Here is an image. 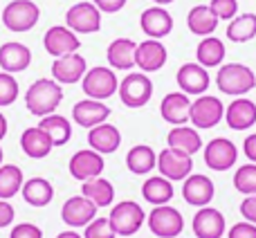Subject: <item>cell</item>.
<instances>
[{"label": "cell", "mask_w": 256, "mask_h": 238, "mask_svg": "<svg viewBox=\"0 0 256 238\" xmlns=\"http://www.w3.org/2000/svg\"><path fill=\"white\" fill-rule=\"evenodd\" d=\"M63 102V88L54 79H38L27 88L25 106L34 117H48L56 112Z\"/></svg>", "instance_id": "cell-1"}, {"label": "cell", "mask_w": 256, "mask_h": 238, "mask_svg": "<svg viewBox=\"0 0 256 238\" xmlns=\"http://www.w3.org/2000/svg\"><path fill=\"white\" fill-rule=\"evenodd\" d=\"M216 86L222 94L243 97L256 88V74L252 68L243 66V63H225V66L218 68Z\"/></svg>", "instance_id": "cell-2"}, {"label": "cell", "mask_w": 256, "mask_h": 238, "mask_svg": "<svg viewBox=\"0 0 256 238\" xmlns=\"http://www.w3.org/2000/svg\"><path fill=\"white\" fill-rule=\"evenodd\" d=\"M40 9L34 0H12L2 9V25L14 34H22L36 27Z\"/></svg>", "instance_id": "cell-3"}, {"label": "cell", "mask_w": 256, "mask_h": 238, "mask_svg": "<svg viewBox=\"0 0 256 238\" xmlns=\"http://www.w3.org/2000/svg\"><path fill=\"white\" fill-rule=\"evenodd\" d=\"M81 88H84V94L88 99L106 102L112 94H117V90H120V79H117L115 70L97 66L86 72V76L81 79Z\"/></svg>", "instance_id": "cell-4"}, {"label": "cell", "mask_w": 256, "mask_h": 238, "mask_svg": "<svg viewBox=\"0 0 256 238\" xmlns=\"http://www.w3.org/2000/svg\"><path fill=\"white\" fill-rule=\"evenodd\" d=\"M108 220H110L117 236H135L146 222V214L135 200H124L110 209Z\"/></svg>", "instance_id": "cell-5"}, {"label": "cell", "mask_w": 256, "mask_h": 238, "mask_svg": "<svg viewBox=\"0 0 256 238\" xmlns=\"http://www.w3.org/2000/svg\"><path fill=\"white\" fill-rule=\"evenodd\" d=\"M117 94H120L122 104L126 108H142L153 97V81L144 72H128L124 79L120 81Z\"/></svg>", "instance_id": "cell-6"}, {"label": "cell", "mask_w": 256, "mask_h": 238, "mask_svg": "<svg viewBox=\"0 0 256 238\" xmlns=\"http://www.w3.org/2000/svg\"><path fill=\"white\" fill-rule=\"evenodd\" d=\"M146 225L150 234L158 238H176L184 230V218L171 204H160V207H153V212L146 216Z\"/></svg>", "instance_id": "cell-7"}, {"label": "cell", "mask_w": 256, "mask_h": 238, "mask_svg": "<svg viewBox=\"0 0 256 238\" xmlns=\"http://www.w3.org/2000/svg\"><path fill=\"white\" fill-rule=\"evenodd\" d=\"M225 119V104L214 94H200L196 102H191V115L189 122L198 130H209L218 126Z\"/></svg>", "instance_id": "cell-8"}, {"label": "cell", "mask_w": 256, "mask_h": 238, "mask_svg": "<svg viewBox=\"0 0 256 238\" xmlns=\"http://www.w3.org/2000/svg\"><path fill=\"white\" fill-rule=\"evenodd\" d=\"M66 25L74 34H94L102 30V12L94 2H76L66 12Z\"/></svg>", "instance_id": "cell-9"}, {"label": "cell", "mask_w": 256, "mask_h": 238, "mask_svg": "<svg viewBox=\"0 0 256 238\" xmlns=\"http://www.w3.org/2000/svg\"><path fill=\"white\" fill-rule=\"evenodd\" d=\"M202 158L212 171H230L232 166H236L238 160V148L232 140L227 137H216V140L207 142L202 148Z\"/></svg>", "instance_id": "cell-10"}, {"label": "cell", "mask_w": 256, "mask_h": 238, "mask_svg": "<svg viewBox=\"0 0 256 238\" xmlns=\"http://www.w3.org/2000/svg\"><path fill=\"white\" fill-rule=\"evenodd\" d=\"M158 168L160 176H164L171 182H184L194 171V160L191 155L182 153L176 148H164L162 153H158Z\"/></svg>", "instance_id": "cell-11"}, {"label": "cell", "mask_w": 256, "mask_h": 238, "mask_svg": "<svg viewBox=\"0 0 256 238\" xmlns=\"http://www.w3.org/2000/svg\"><path fill=\"white\" fill-rule=\"evenodd\" d=\"M97 204L92 200H88L86 196H72L63 202L61 207V220L66 222L70 230H76V227H86L97 218Z\"/></svg>", "instance_id": "cell-12"}, {"label": "cell", "mask_w": 256, "mask_h": 238, "mask_svg": "<svg viewBox=\"0 0 256 238\" xmlns=\"http://www.w3.org/2000/svg\"><path fill=\"white\" fill-rule=\"evenodd\" d=\"M43 48L50 56L58 58V56H66V54L76 52V50L81 48V40L68 25H54L45 32Z\"/></svg>", "instance_id": "cell-13"}, {"label": "cell", "mask_w": 256, "mask_h": 238, "mask_svg": "<svg viewBox=\"0 0 256 238\" xmlns=\"http://www.w3.org/2000/svg\"><path fill=\"white\" fill-rule=\"evenodd\" d=\"M86 72H88V63H86V58L81 56L79 52L58 56V58H54V63H52V79L61 86L79 84L86 76Z\"/></svg>", "instance_id": "cell-14"}, {"label": "cell", "mask_w": 256, "mask_h": 238, "mask_svg": "<svg viewBox=\"0 0 256 238\" xmlns=\"http://www.w3.org/2000/svg\"><path fill=\"white\" fill-rule=\"evenodd\" d=\"M70 176L79 182H86L90 178H99L106 168V162H104V155L97 153L92 148H84L76 150L74 155L70 158Z\"/></svg>", "instance_id": "cell-15"}, {"label": "cell", "mask_w": 256, "mask_h": 238, "mask_svg": "<svg viewBox=\"0 0 256 238\" xmlns=\"http://www.w3.org/2000/svg\"><path fill=\"white\" fill-rule=\"evenodd\" d=\"M176 81L180 86V92L184 94H204L209 90V84H212V76H209L207 68H202L200 63H184L180 66L176 74Z\"/></svg>", "instance_id": "cell-16"}, {"label": "cell", "mask_w": 256, "mask_h": 238, "mask_svg": "<svg viewBox=\"0 0 256 238\" xmlns=\"http://www.w3.org/2000/svg\"><path fill=\"white\" fill-rule=\"evenodd\" d=\"M214 194H216V189H214L212 178L202 176V173H191L182 184V198L191 207H209V202L214 200Z\"/></svg>", "instance_id": "cell-17"}, {"label": "cell", "mask_w": 256, "mask_h": 238, "mask_svg": "<svg viewBox=\"0 0 256 238\" xmlns=\"http://www.w3.org/2000/svg\"><path fill=\"white\" fill-rule=\"evenodd\" d=\"M196 238H222L227 230L225 216L214 207H200L191 220Z\"/></svg>", "instance_id": "cell-18"}, {"label": "cell", "mask_w": 256, "mask_h": 238, "mask_svg": "<svg viewBox=\"0 0 256 238\" xmlns=\"http://www.w3.org/2000/svg\"><path fill=\"white\" fill-rule=\"evenodd\" d=\"M166 58H168V54H166V48H164L162 40L148 38V40H144V43H137L135 66L140 68L144 74L162 70L164 63H166Z\"/></svg>", "instance_id": "cell-19"}, {"label": "cell", "mask_w": 256, "mask_h": 238, "mask_svg": "<svg viewBox=\"0 0 256 238\" xmlns=\"http://www.w3.org/2000/svg\"><path fill=\"white\" fill-rule=\"evenodd\" d=\"M140 27H142V32H144L148 38L162 40L173 32V16L164 7L155 4V7H148V9L142 12Z\"/></svg>", "instance_id": "cell-20"}, {"label": "cell", "mask_w": 256, "mask_h": 238, "mask_svg": "<svg viewBox=\"0 0 256 238\" xmlns=\"http://www.w3.org/2000/svg\"><path fill=\"white\" fill-rule=\"evenodd\" d=\"M110 117V106H106L104 102H97V99H81L72 106V119L74 124H79L81 128H94L99 124H104Z\"/></svg>", "instance_id": "cell-21"}, {"label": "cell", "mask_w": 256, "mask_h": 238, "mask_svg": "<svg viewBox=\"0 0 256 238\" xmlns=\"http://www.w3.org/2000/svg\"><path fill=\"white\" fill-rule=\"evenodd\" d=\"M32 66V50L27 45L18 43V40H9V43L0 45V68L2 72L16 74V72H25Z\"/></svg>", "instance_id": "cell-22"}, {"label": "cell", "mask_w": 256, "mask_h": 238, "mask_svg": "<svg viewBox=\"0 0 256 238\" xmlns=\"http://www.w3.org/2000/svg\"><path fill=\"white\" fill-rule=\"evenodd\" d=\"M160 115L173 126H184L191 115V99L184 92H168L160 104Z\"/></svg>", "instance_id": "cell-23"}, {"label": "cell", "mask_w": 256, "mask_h": 238, "mask_svg": "<svg viewBox=\"0 0 256 238\" xmlns=\"http://www.w3.org/2000/svg\"><path fill=\"white\" fill-rule=\"evenodd\" d=\"M225 122L232 130H248L256 124V104L248 97H236L225 108Z\"/></svg>", "instance_id": "cell-24"}, {"label": "cell", "mask_w": 256, "mask_h": 238, "mask_svg": "<svg viewBox=\"0 0 256 238\" xmlns=\"http://www.w3.org/2000/svg\"><path fill=\"white\" fill-rule=\"evenodd\" d=\"M88 144H90V148L97 150V153L110 155L122 146V132L117 126L104 122L88 130Z\"/></svg>", "instance_id": "cell-25"}, {"label": "cell", "mask_w": 256, "mask_h": 238, "mask_svg": "<svg viewBox=\"0 0 256 238\" xmlns=\"http://www.w3.org/2000/svg\"><path fill=\"white\" fill-rule=\"evenodd\" d=\"M20 148H22V153H25L27 158L43 160V158H48V155L52 153L54 144H52V140L48 137V132H45L40 126H30V128H25L22 135H20Z\"/></svg>", "instance_id": "cell-26"}, {"label": "cell", "mask_w": 256, "mask_h": 238, "mask_svg": "<svg viewBox=\"0 0 256 238\" xmlns=\"http://www.w3.org/2000/svg\"><path fill=\"white\" fill-rule=\"evenodd\" d=\"M166 144L168 148H176V150H182V153L191 155L194 158L200 148H202V140H200V132L198 128L194 126H173L166 135Z\"/></svg>", "instance_id": "cell-27"}, {"label": "cell", "mask_w": 256, "mask_h": 238, "mask_svg": "<svg viewBox=\"0 0 256 238\" xmlns=\"http://www.w3.org/2000/svg\"><path fill=\"white\" fill-rule=\"evenodd\" d=\"M137 43L132 38H115L106 50V58L112 70H132L135 68Z\"/></svg>", "instance_id": "cell-28"}, {"label": "cell", "mask_w": 256, "mask_h": 238, "mask_svg": "<svg viewBox=\"0 0 256 238\" xmlns=\"http://www.w3.org/2000/svg\"><path fill=\"white\" fill-rule=\"evenodd\" d=\"M186 27L196 36H212L218 27V16L212 12L209 4H196L186 14Z\"/></svg>", "instance_id": "cell-29"}, {"label": "cell", "mask_w": 256, "mask_h": 238, "mask_svg": "<svg viewBox=\"0 0 256 238\" xmlns=\"http://www.w3.org/2000/svg\"><path fill=\"white\" fill-rule=\"evenodd\" d=\"M142 196L153 207H160V204L171 202L173 196H176V189H173V182L166 180L164 176H153L146 178V182L142 184Z\"/></svg>", "instance_id": "cell-30"}, {"label": "cell", "mask_w": 256, "mask_h": 238, "mask_svg": "<svg viewBox=\"0 0 256 238\" xmlns=\"http://www.w3.org/2000/svg\"><path fill=\"white\" fill-rule=\"evenodd\" d=\"M20 194H22V200H25L27 204L40 209V207H48V204L52 202L54 186H52V182L45 180V178H30V180H25Z\"/></svg>", "instance_id": "cell-31"}, {"label": "cell", "mask_w": 256, "mask_h": 238, "mask_svg": "<svg viewBox=\"0 0 256 238\" xmlns=\"http://www.w3.org/2000/svg\"><path fill=\"white\" fill-rule=\"evenodd\" d=\"M126 166L135 176H146L153 168H158V153L146 144H137L128 150L126 155Z\"/></svg>", "instance_id": "cell-32"}, {"label": "cell", "mask_w": 256, "mask_h": 238, "mask_svg": "<svg viewBox=\"0 0 256 238\" xmlns=\"http://www.w3.org/2000/svg\"><path fill=\"white\" fill-rule=\"evenodd\" d=\"M81 196H86L88 200H92L97 207H110V202L115 200V186L106 178H90L81 184Z\"/></svg>", "instance_id": "cell-33"}, {"label": "cell", "mask_w": 256, "mask_h": 238, "mask_svg": "<svg viewBox=\"0 0 256 238\" xmlns=\"http://www.w3.org/2000/svg\"><path fill=\"white\" fill-rule=\"evenodd\" d=\"M225 43H222L218 36H204L202 40L196 48V58L202 68H218L225 61Z\"/></svg>", "instance_id": "cell-34"}, {"label": "cell", "mask_w": 256, "mask_h": 238, "mask_svg": "<svg viewBox=\"0 0 256 238\" xmlns=\"http://www.w3.org/2000/svg\"><path fill=\"white\" fill-rule=\"evenodd\" d=\"M38 126L48 132V137L52 140L54 146H66L68 142H70V137H72L70 119L63 117V115H56V112H52V115H48V117H40Z\"/></svg>", "instance_id": "cell-35"}, {"label": "cell", "mask_w": 256, "mask_h": 238, "mask_svg": "<svg viewBox=\"0 0 256 238\" xmlns=\"http://www.w3.org/2000/svg\"><path fill=\"white\" fill-rule=\"evenodd\" d=\"M25 178L20 166L16 164H0V200H12L16 194H20Z\"/></svg>", "instance_id": "cell-36"}, {"label": "cell", "mask_w": 256, "mask_h": 238, "mask_svg": "<svg viewBox=\"0 0 256 238\" xmlns=\"http://www.w3.org/2000/svg\"><path fill=\"white\" fill-rule=\"evenodd\" d=\"M256 36V14H240L227 25V38L232 43H248Z\"/></svg>", "instance_id": "cell-37"}, {"label": "cell", "mask_w": 256, "mask_h": 238, "mask_svg": "<svg viewBox=\"0 0 256 238\" xmlns=\"http://www.w3.org/2000/svg\"><path fill=\"white\" fill-rule=\"evenodd\" d=\"M234 189L243 196H256V164H243L234 173Z\"/></svg>", "instance_id": "cell-38"}, {"label": "cell", "mask_w": 256, "mask_h": 238, "mask_svg": "<svg viewBox=\"0 0 256 238\" xmlns=\"http://www.w3.org/2000/svg\"><path fill=\"white\" fill-rule=\"evenodd\" d=\"M18 94H20V88H18L16 76L9 72H0V108L12 106Z\"/></svg>", "instance_id": "cell-39"}, {"label": "cell", "mask_w": 256, "mask_h": 238, "mask_svg": "<svg viewBox=\"0 0 256 238\" xmlns=\"http://www.w3.org/2000/svg\"><path fill=\"white\" fill-rule=\"evenodd\" d=\"M84 238H117L108 218H94L90 225L84 227Z\"/></svg>", "instance_id": "cell-40"}, {"label": "cell", "mask_w": 256, "mask_h": 238, "mask_svg": "<svg viewBox=\"0 0 256 238\" xmlns=\"http://www.w3.org/2000/svg\"><path fill=\"white\" fill-rule=\"evenodd\" d=\"M209 7L218 16V20H232L238 12V0H212Z\"/></svg>", "instance_id": "cell-41"}, {"label": "cell", "mask_w": 256, "mask_h": 238, "mask_svg": "<svg viewBox=\"0 0 256 238\" xmlns=\"http://www.w3.org/2000/svg\"><path fill=\"white\" fill-rule=\"evenodd\" d=\"M9 238H43V232L34 222H18V225L12 227Z\"/></svg>", "instance_id": "cell-42"}, {"label": "cell", "mask_w": 256, "mask_h": 238, "mask_svg": "<svg viewBox=\"0 0 256 238\" xmlns=\"http://www.w3.org/2000/svg\"><path fill=\"white\" fill-rule=\"evenodd\" d=\"M227 238H256V225H252V222H248V220L236 222V225L227 232Z\"/></svg>", "instance_id": "cell-43"}, {"label": "cell", "mask_w": 256, "mask_h": 238, "mask_svg": "<svg viewBox=\"0 0 256 238\" xmlns=\"http://www.w3.org/2000/svg\"><path fill=\"white\" fill-rule=\"evenodd\" d=\"M16 220V209L9 200H0V230L9 227L12 222Z\"/></svg>", "instance_id": "cell-44"}, {"label": "cell", "mask_w": 256, "mask_h": 238, "mask_svg": "<svg viewBox=\"0 0 256 238\" xmlns=\"http://www.w3.org/2000/svg\"><path fill=\"white\" fill-rule=\"evenodd\" d=\"M240 216L256 225V196H245V200L240 202Z\"/></svg>", "instance_id": "cell-45"}, {"label": "cell", "mask_w": 256, "mask_h": 238, "mask_svg": "<svg viewBox=\"0 0 256 238\" xmlns=\"http://www.w3.org/2000/svg\"><path fill=\"white\" fill-rule=\"evenodd\" d=\"M102 14H117L126 7L128 0H92Z\"/></svg>", "instance_id": "cell-46"}, {"label": "cell", "mask_w": 256, "mask_h": 238, "mask_svg": "<svg viewBox=\"0 0 256 238\" xmlns=\"http://www.w3.org/2000/svg\"><path fill=\"white\" fill-rule=\"evenodd\" d=\"M243 153H245V158H248L250 162L256 164V132H254V135H248V137H245V142H243Z\"/></svg>", "instance_id": "cell-47"}, {"label": "cell", "mask_w": 256, "mask_h": 238, "mask_svg": "<svg viewBox=\"0 0 256 238\" xmlns=\"http://www.w3.org/2000/svg\"><path fill=\"white\" fill-rule=\"evenodd\" d=\"M7 130H9V124H7V117L0 112V142L7 137Z\"/></svg>", "instance_id": "cell-48"}, {"label": "cell", "mask_w": 256, "mask_h": 238, "mask_svg": "<svg viewBox=\"0 0 256 238\" xmlns=\"http://www.w3.org/2000/svg\"><path fill=\"white\" fill-rule=\"evenodd\" d=\"M56 238H84V236L76 234L74 230H66V232H61V234H56Z\"/></svg>", "instance_id": "cell-49"}, {"label": "cell", "mask_w": 256, "mask_h": 238, "mask_svg": "<svg viewBox=\"0 0 256 238\" xmlns=\"http://www.w3.org/2000/svg\"><path fill=\"white\" fill-rule=\"evenodd\" d=\"M155 4H160V7H166V4H171L173 0H153Z\"/></svg>", "instance_id": "cell-50"}, {"label": "cell", "mask_w": 256, "mask_h": 238, "mask_svg": "<svg viewBox=\"0 0 256 238\" xmlns=\"http://www.w3.org/2000/svg\"><path fill=\"white\" fill-rule=\"evenodd\" d=\"M0 164H2V148H0Z\"/></svg>", "instance_id": "cell-51"}]
</instances>
